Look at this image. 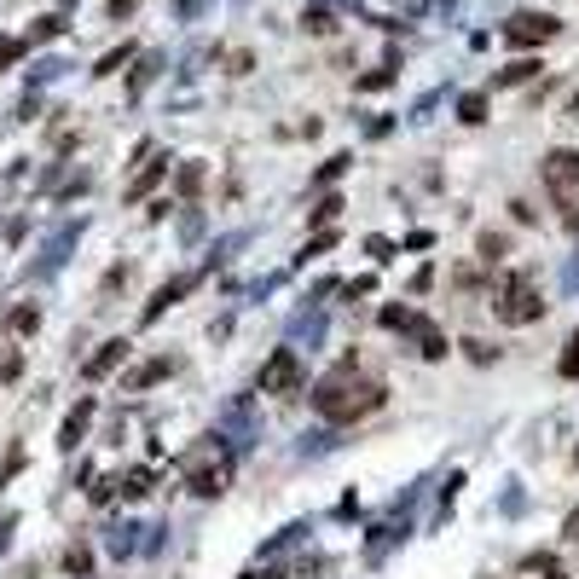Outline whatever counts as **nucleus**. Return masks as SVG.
<instances>
[{
	"mask_svg": "<svg viewBox=\"0 0 579 579\" xmlns=\"http://www.w3.org/2000/svg\"><path fill=\"white\" fill-rule=\"evenodd\" d=\"M197 186H203V168H197V163H186V168H180V192H197Z\"/></svg>",
	"mask_w": 579,
	"mask_h": 579,
	"instance_id": "b1692460",
	"label": "nucleus"
},
{
	"mask_svg": "<svg viewBox=\"0 0 579 579\" xmlns=\"http://www.w3.org/2000/svg\"><path fill=\"white\" fill-rule=\"evenodd\" d=\"M116 492H122V498H145V492H151V475H145V470H128L116 481Z\"/></svg>",
	"mask_w": 579,
	"mask_h": 579,
	"instance_id": "4468645a",
	"label": "nucleus"
},
{
	"mask_svg": "<svg viewBox=\"0 0 579 579\" xmlns=\"http://www.w3.org/2000/svg\"><path fill=\"white\" fill-rule=\"evenodd\" d=\"M192 285H197V278H175V285H163V290H157V295H151V307H145V319H157V313H163V307H168V302H180V295H186Z\"/></svg>",
	"mask_w": 579,
	"mask_h": 579,
	"instance_id": "f8f14e48",
	"label": "nucleus"
},
{
	"mask_svg": "<svg viewBox=\"0 0 579 579\" xmlns=\"http://www.w3.org/2000/svg\"><path fill=\"white\" fill-rule=\"evenodd\" d=\"M539 76V58H515V64H504L498 76H492V88H522V81Z\"/></svg>",
	"mask_w": 579,
	"mask_h": 579,
	"instance_id": "6e6552de",
	"label": "nucleus"
},
{
	"mask_svg": "<svg viewBox=\"0 0 579 579\" xmlns=\"http://www.w3.org/2000/svg\"><path fill=\"white\" fill-rule=\"evenodd\" d=\"M568 539H579V515H568Z\"/></svg>",
	"mask_w": 579,
	"mask_h": 579,
	"instance_id": "7c9ffc66",
	"label": "nucleus"
},
{
	"mask_svg": "<svg viewBox=\"0 0 579 579\" xmlns=\"http://www.w3.org/2000/svg\"><path fill=\"white\" fill-rule=\"evenodd\" d=\"M6 527H12V522H0V545H6Z\"/></svg>",
	"mask_w": 579,
	"mask_h": 579,
	"instance_id": "473e14b6",
	"label": "nucleus"
},
{
	"mask_svg": "<svg viewBox=\"0 0 579 579\" xmlns=\"http://www.w3.org/2000/svg\"><path fill=\"white\" fill-rule=\"evenodd\" d=\"M383 400H388V388L377 383V377H353V365H342L336 377H325V383L313 388V412H319V417H330V423H353V417H371Z\"/></svg>",
	"mask_w": 579,
	"mask_h": 579,
	"instance_id": "f257e3e1",
	"label": "nucleus"
},
{
	"mask_svg": "<svg viewBox=\"0 0 579 579\" xmlns=\"http://www.w3.org/2000/svg\"><path fill=\"white\" fill-rule=\"evenodd\" d=\"M128 58H133V47H116V53H105V58H98V76H116Z\"/></svg>",
	"mask_w": 579,
	"mask_h": 579,
	"instance_id": "a211bd4d",
	"label": "nucleus"
},
{
	"mask_svg": "<svg viewBox=\"0 0 579 579\" xmlns=\"http://www.w3.org/2000/svg\"><path fill=\"white\" fill-rule=\"evenodd\" d=\"M568 226H574V232H579V203H574V209H568Z\"/></svg>",
	"mask_w": 579,
	"mask_h": 579,
	"instance_id": "2f4dec72",
	"label": "nucleus"
},
{
	"mask_svg": "<svg viewBox=\"0 0 579 579\" xmlns=\"http://www.w3.org/2000/svg\"><path fill=\"white\" fill-rule=\"evenodd\" d=\"M458 116H464V122H487V98H481V93H470V98L458 105Z\"/></svg>",
	"mask_w": 579,
	"mask_h": 579,
	"instance_id": "6ab92c4d",
	"label": "nucleus"
},
{
	"mask_svg": "<svg viewBox=\"0 0 579 579\" xmlns=\"http://www.w3.org/2000/svg\"><path fill=\"white\" fill-rule=\"evenodd\" d=\"M412 330H417V353H423V360H447V336H440L429 319H417Z\"/></svg>",
	"mask_w": 579,
	"mask_h": 579,
	"instance_id": "1a4fd4ad",
	"label": "nucleus"
},
{
	"mask_svg": "<svg viewBox=\"0 0 579 579\" xmlns=\"http://www.w3.org/2000/svg\"><path fill=\"white\" fill-rule=\"evenodd\" d=\"M226 481H232V458L220 447H197L186 464V487L197 498H215V492H226Z\"/></svg>",
	"mask_w": 579,
	"mask_h": 579,
	"instance_id": "7ed1b4c3",
	"label": "nucleus"
},
{
	"mask_svg": "<svg viewBox=\"0 0 579 579\" xmlns=\"http://www.w3.org/2000/svg\"><path fill=\"white\" fill-rule=\"evenodd\" d=\"M0 377H18V353H0Z\"/></svg>",
	"mask_w": 579,
	"mask_h": 579,
	"instance_id": "c85d7f7f",
	"label": "nucleus"
},
{
	"mask_svg": "<svg viewBox=\"0 0 579 579\" xmlns=\"http://www.w3.org/2000/svg\"><path fill=\"white\" fill-rule=\"evenodd\" d=\"M168 371H175V365H168V360H151V365H140V371L128 377V388H151L157 377H168Z\"/></svg>",
	"mask_w": 579,
	"mask_h": 579,
	"instance_id": "ddd939ff",
	"label": "nucleus"
},
{
	"mask_svg": "<svg viewBox=\"0 0 579 579\" xmlns=\"http://www.w3.org/2000/svg\"><path fill=\"white\" fill-rule=\"evenodd\" d=\"M122 12H133V0H110V18H122Z\"/></svg>",
	"mask_w": 579,
	"mask_h": 579,
	"instance_id": "c756f323",
	"label": "nucleus"
},
{
	"mask_svg": "<svg viewBox=\"0 0 579 579\" xmlns=\"http://www.w3.org/2000/svg\"><path fill=\"white\" fill-rule=\"evenodd\" d=\"M18 58H23V41H12V35H0V70H6V64H18Z\"/></svg>",
	"mask_w": 579,
	"mask_h": 579,
	"instance_id": "5701e85b",
	"label": "nucleus"
},
{
	"mask_svg": "<svg viewBox=\"0 0 579 579\" xmlns=\"http://www.w3.org/2000/svg\"><path fill=\"white\" fill-rule=\"evenodd\" d=\"M383 325H388V330H412L417 313H412V307H383Z\"/></svg>",
	"mask_w": 579,
	"mask_h": 579,
	"instance_id": "f3484780",
	"label": "nucleus"
},
{
	"mask_svg": "<svg viewBox=\"0 0 579 579\" xmlns=\"http://www.w3.org/2000/svg\"><path fill=\"white\" fill-rule=\"evenodd\" d=\"M388 81H394V70L383 64V70H371V76H365V81H360V88H388Z\"/></svg>",
	"mask_w": 579,
	"mask_h": 579,
	"instance_id": "cd10ccee",
	"label": "nucleus"
},
{
	"mask_svg": "<svg viewBox=\"0 0 579 579\" xmlns=\"http://www.w3.org/2000/svg\"><path fill=\"white\" fill-rule=\"evenodd\" d=\"M180 6H186V12H192V6H197V0H180Z\"/></svg>",
	"mask_w": 579,
	"mask_h": 579,
	"instance_id": "72a5a7b5",
	"label": "nucleus"
},
{
	"mask_svg": "<svg viewBox=\"0 0 579 579\" xmlns=\"http://www.w3.org/2000/svg\"><path fill=\"white\" fill-rule=\"evenodd\" d=\"M539 175H545L550 197H562V203H574V192H579V151H550L545 163H539Z\"/></svg>",
	"mask_w": 579,
	"mask_h": 579,
	"instance_id": "39448f33",
	"label": "nucleus"
},
{
	"mask_svg": "<svg viewBox=\"0 0 579 579\" xmlns=\"http://www.w3.org/2000/svg\"><path fill=\"white\" fill-rule=\"evenodd\" d=\"M562 23L550 18V12H515L510 23H504V41L510 47H539V41H550Z\"/></svg>",
	"mask_w": 579,
	"mask_h": 579,
	"instance_id": "423d86ee",
	"label": "nucleus"
},
{
	"mask_svg": "<svg viewBox=\"0 0 579 579\" xmlns=\"http://www.w3.org/2000/svg\"><path fill=\"white\" fill-rule=\"evenodd\" d=\"M58 30H64V23H58V18H41V23H35V30H30V41H23V47H35V41H53Z\"/></svg>",
	"mask_w": 579,
	"mask_h": 579,
	"instance_id": "412c9836",
	"label": "nucleus"
},
{
	"mask_svg": "<svg viewBox=\"0 0 579 579\" xmlns=\"http://www.w3.org/2000/svg\"><path fill=\"white\" fill-rule=\"evenodd\" d=\"M342 168H348V157H330V163H325V168H319V186H330V180H336V175H342Z\"/></svg>",
	"mask_w": 579,
	"mask_h": 579,
	"instance_id": "bb28decb",
	"label": "nucleus"
},
{
	"mask_svg": "<svg viewBox=\"0 0 579 579\" xmlns=\"http://www.w3.org/2000/svg\"><path fill=\"white\" fill-rule=\"evenodd\" d=\"M498 255H504V238L498 232H481V261H498Z\"/></svg>",
	"mask_w": 579,
	"mask_h": 579,
	"instance_id": "393cba45",
	"label": "nucleus"
},
{
	"mask_svg": "<svg viewBox=\"0 0 579 579\" xmlns=\"http://www.w3.org/2000/svg\"><path fill=\"white\" fill-rule=\"evenodd\" d=\"M557 371L568 377V383H579V330L568 336V348H562V360H557Z\"/></svg>",
	"mask_w": 579,
	"mask_h": 579,
	"instance_id": "2eb2a0df",
	"label": "nucleus"
},
{
	"mask_svg": "<svg viewBox=\"0 0 579 579\" xmlns=\"http://www.w3.org/2000/svg\"><path fill=\"white\" fill-rule=\"evenodd\" d=\"M336 215H342V197H325V203L313 209V226H330V220H336Z\"/></svg>",
	"mask_w": 579,
	"mask_h": 579,
	"instance_id": "aec40b11",
	"label": "nucleus"
},
{
	"mask_svg": "<svg viewBox=\"0 0 579 579\" xmlns=\"http://www.w3.org/2000/svg\"><path fill=\"white\" fill-rule=\"evenodd\" d=\"M88 423H93V400H81V405H76V412H70V417H64V435H58V447H76V440H81V435H88Z\"/></svg>",
	"mask_w": 579,
	"mask_h": 579,
	"instance_id": "9d476101",
	"label": "nucleus"
},
{
	"mask_svg": "<svg viewBox=\"0 0 579 579\" xmlns=\"http://www.w3.org/2000/svg\"><path fill=\"white\" fill-rule=\"evenodd\" d=\"M163 175H168V157H151V163H145L140 175H133V186H128V203H140V197L151 192V186H157V180H163Z\"/></svg>",
	"mask_w": 579,
	"mask_h": 579,
	"instance_id": "0eeeda50",
	"label": "nucleus"
},
{
	"mask_svg": "<svg viewBox=\"0 0 579 579\" xmlns=\"http://www.w3.org/2000/svg\"><path fill=\"white\" fill-rule=\"evenodd\" d=\"M41 325V313H35V307H18V313H12V330H35Z\"/></svg>",
	"mask_w": 579,
	"mask_h": 579,
	"instance_id": "a878e982",
	"label": "nucleus"
},
{
	"mask_svg": "<svg viewBox=\"0 0 579 579\" xmlns=\"http://www.w3.org/2000/svg\"><path fill=\"white\" fill-rule=\"evenodd\" d=\"M492 313H498L504 325H533V319L545 313L533 273H510V278H498V290H492Z\"/></svg>",
	"mask_w": 579,
	"mask_h": 579,
	"instance_id": "f03ea898",
	"label": "nucleus"
},
{
	"mask_svg": "<svg viewBox=\"0 0 579 579\" xmlns=\"http://www.w3.org/2000/svg\"><path fill=\"white\" fill-rule=\"evenodd\" d=\"M307 30H313V35H330V30H336V18H330V6H313V12H307Z\"/></svg>",
	"mask_w": 579,
	"mask_h": 579,
	"instance_id": "dca6fc26",
	"label": "nucleus"
},
{
	"mask_svg": "<svg viewBox=\"0 0 579 579\" xmlns=\"http://www.w3.org/2000/svg\"><path fill=\"white\" fill-rule=\"evenodd\" d=\"M261 394H278V400L302 394V360H295V348H278L273 360L261 365Z\"/></svg>",
	"mask_w": 579,
	"mask_h": 579,
	"instance_id": "20e7f679",
	"label": "nucleus"
},
{
	"mask_svg": "<svg viewBox=\"0 0 579 579\" xmlns=\"http://www.w3.org/2000/svg\"><path fill=\"white\" fill-rule=\"evenodd\" d=\"M64 568H70V574H88V568H93V557H88V545H70V557H64Z\"/></svg>",
	"mask_w": 579,
	"mask_h": 579,
	"instance_id": "4be33fe9",
	"label": "nucleus"
},
{
	"mask_svg": "<svg viewBox=\"0 0 579 579\" xmlns=\"http://www.w3.org/2000/svg\"><path fill=\"white\" fill-rule=\"evenodd\" d=\"M128 360V342H105V348L88 360V377H105V371H116V365Z\"/></svg>",
	"mask_w": 579,
	"mask_h": 579,
	"instance_id": "9b49d317",
	"label": "nucleus"
}]
</instances>
